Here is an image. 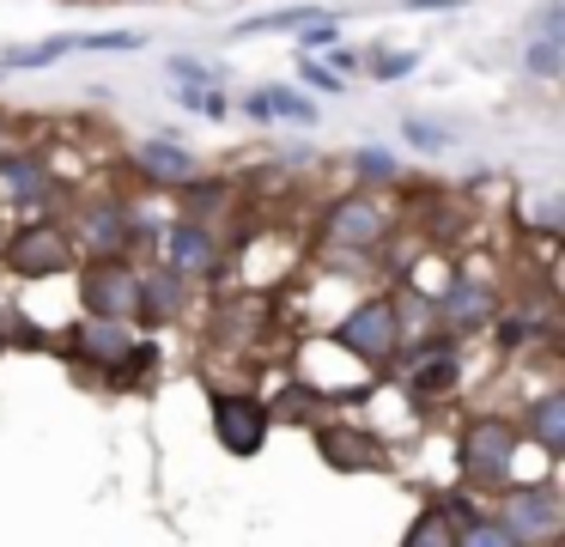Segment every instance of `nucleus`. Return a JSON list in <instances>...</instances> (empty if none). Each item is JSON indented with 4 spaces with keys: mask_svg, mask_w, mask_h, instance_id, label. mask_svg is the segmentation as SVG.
Wrapping results in <instances>:
<instances>
[{
    "mask_svg": "<svg viewBox=\"0 0 565 547\" xmlns=\"http://www.w3.org/2000/svg\"><path fill=\"white\" fill-rule=\"evenodd\" d=\"M135 298H140V267L128 262V255H110V262H86V267H79V311H86V316L135 323Z\"/></svg>",
    "mask_w": 565,
    "mask_h": 547,
    "instance_id": "6",
    "label": "nucleus"
},
{
    "mask_svg": "<svg viewBox=\"0 0 565 547\" xmlns=\"http://www.w3.org/2000/svg\"><path fill=\"white\" fill-rule=\"evenodd\" d=\"M353 170H359L365 182H390V177H395V158H390V152H359Z\"/></svg>",
    "mask_w": 565,
    "mask_h": 547,
    "instance_id": "28",
    "label": "nucleus"
},
{
    "mask_svg": "<svg viewBox=\"0 0 565 547\" xmlns=\"http://www.w3.org/2000/svg\"><path fill=\"white\" fill-rule=\"evenodd\" d=\"M516 425L504 413H475L462 425V444H456V462H462V486L468 493H504L516 469Z\"/></svg>",
    "mask_w": 565,
    "mask_h": 547,
    "instance_id": "1",
    "label": "nucleus"
},
{
    "mask_svg": "<svg viewBox=\"0 0 565 547\" xmlns=\"http://www.w3.org/2000/svg\"><path fill=\"white\" fill-rule=\"evenodd\" d=\"M390 207L377 201L371 189H359V194H341V201H329V213H322V243L329 250H347V255H365V250H377L383 238H390Z\"/></svg>",
    "mask_w": 565,
    "mask_h": 547,
    "instance_id": "4",
    "label": "nucleus"
},
{
    "mask_svg": "<svg viewBox=\"0 0 565 547\" xmlns=\"http://www.w3.org/2000/svg\"><path fill=\"white\" fill-rule=\"evenodd\" d=\"M74 49H79V36H50V43H25V49H7V55H0V67H50V61L74 55Z\"/></svg>",
    "mask_w": 565,
    "mask_h": 547,
    "instance_id": "21",
    "label": "nucleus"
},
{
    "mask_svg": "<svg viewBox=\"0 0 565 547\" xmlns=\"http://www.w3.org/2000/svg\"><path fill=\"white\" fill-rule=\"evenodd\" d=\"M414 67H419L414 49H402V55H377V61H371V73H377V80H402V73H414Z\"/></svg>",
    "mask_w": 565,
    "mask_h": 547,
    "instance_id": "29",
    "label": "nucleus"
},
{
    "mask_svg": "<svg viewBox=\"0 0 565 547\" xmlns=\"http://www.w3.org/2000/svg\"><path fill=\"white\" fill-rule=\"evenodd\" d=\"M268 432H274V420L262 396H244V389L213 396V438L225 444V456H256L268 444Z\"/></svg>",
    "mask_w": 565,
    "mask_h": 547,
    "instance_id": "9",
    "label": "nucleus"
},
{
    "mask_svg": "<svg viewBox=\"0 0 565 547\" xmlns=\"http://www.w3.org/2000/svg\"><path fill=\"white\" fill-rule=\"evenodd\" d=\"M249 116H256V122H274V116H286V122H310L317 109H310L298 92H286V85H274V92H256V97H249Z\"/></svg>",
    "mask_w": 565,
    "mask_h": 547,
    "instance_id": "20",
    "label": "nucleus"
},
{
    "mask_svg": "<svg viewBox=\"0 0 565 547\" xmlns=\"http://www.w3.org/2000/svg\"><path fill=\"white\" fill-rule=\"evenodd\" d=\"M159 250H164V267L171 274H183V280H220V262H225V243H220V231L207 225V219H183L177 213L171 225L159 231Z\"/></svg>",
    "mask_w": 565,
    "mask_h": 547,
    "instance_id": "8",
    "label": "nucleus"
},
{
    "mask_svg": "<svg viewBox=\"0 0 565 547\" xmlns=\"http://www.w3.org/2000/svg\"><path fill=\"white\" fill-rule=\"evenodd\" d=\"M407 146H419V152H444V146H450V134L431 128V122H419V116H407Z\"/></svg>",
    "mask_w": 565,
    "mask_h": 547,
    "instance_id": "26",
    "label": "nucleus"
},
{
    "mask_svg": "<svg viewBox=\"0 0 565 547\" xmlns=\"http://www.w3.org/2000/svg\"><path fill=\"white\" fill-rule=\"evenodd\" d=\"M334 36H341V19H334V12H317L310 31H305V55L310 49H334Z\"/></svg>",
    "mask_w": 565,
    "mask_h": 547,
    "instance_id": "27",
    "label": "nucleus"
},
{
    "mask_svg": "<svg viewBox=\"0 0 565 547\" xmlns=\"http://www.w3.org/2000/svg\"><path fill=\"white\" fill-rule=\"evenodd\" d=\"M305 85H317V92H347V80L334 67H322V61L305 55Z\"/></svg>",
    "mask_w": 565,
    "mask_h": 547,
    "instance_id": "31",
    "label": "nucleus"
},
{
    "mask_svg": "<svg viewBox=\"0 0 565 547\" xmlns=\"http://www.w3.org/2000/svg\"><path fill=\"white\" fill-rule=\"evenodd\" d=\"M74 238H67V225H55V219H38V225H19L13 238L0 243V262L13 267L19 280H50V274H67L74 267Z\"/></svg>",
    "mask_w": 565,
    "mask_h": 547,
    "instance_id": "5",
    "label": "nucleus"
},
{
    "mask_svg": "<svg viewBox=\"0 0 565 547\" xmlns=\"http://www.w3.org/2000/svg\"><path fill=\"white\" fill-rule=\"evenodd\" d=\"M0 201H13L19 213H43L55 201V170L38 152H0Z\"/></svg>",
    "mask_w": 565,
    "mask_h": 547,
    "instance_id": "11",
    "label": "nucleus"
},
{
    "mask_svg": "<svg viewBox=\"0 0 565 547\" xmlns=\"http://www.w3.org/2000/svg\"><path fill=\"white\" fill-rule=\"evenodd\" d=\"M402 547H456V529H450V517H444V505H438V498H431V505L419 511L414 523H407Z\"/></svg>",
    "mask_w": 565,
    "mask_h": 547,
    "instance_id": "19",
    "label": "nucleus"
},
{
    "mask_svg": "<svg viewBox=\"0 0 565 547\" xmlns=\"http://www.w3.org/2000/svg\"><path fill=\"white\" fill-rule=\"evenodd\" d=\"M523 61H529V73H541V80L565 73V36H529Z\"/></svg>",
    "mask_w": 565,
    "mask_h": 547,
    "instance_id": "23",
    "label": "nucleus"
},
{
    "mask_svg": "<svg viewBox=\"0 0 565 547\" xmlns=\"http://www.w3.org/2000/svg\"><path fill=\"white\" fill-rule=\"evenodd\" d=\"M268 420H286V425H317L322 420V396L310 383H292L286 396L268 401Z\"/></svg>",
    "mask_w": 565,
    "mask_h": 547,
    "instance_id": "18",
    "label": "nucleus"
},
{
    "mask_svg": "<svg viewBox=\"0 0 565 547\" xmlns=\"http://www.w3.org/2000/svg\"><path fill=\"white\" fill-rule=\"evenodd\" d=\"M147 31H104V36H79V49H140Z\"/></svg>",
    "mask_w": 565,
    "mask_h": 547,
    "instance_id": "30",
    "label": "nucleus"
},
{
    "mask_svg": "<svg viewBox=\"0 0 565 547\" xmlns=\"http://www.w3.org/2000/svg\"><path fill=\"white\" fill-rule=\"evenodd\" d=\"M456 547H516V541L499 529V517H492V511H475L468 523H456Z\"/></svg>",
    "mask_w": 565,
    "mask_h": 547,
    "instance_id": "22",
    "label": "nucleus"
},
{
    "mask_svg": "<svg viewBox=\"0 0 565 547\" xmlns=\"http://www.w3.org/2000/svg\"><path fill=\"white\" fill-rule=\"evenodd\" d=\"M317 450H322V462H329L334 474H371V469H383V444L371 438V425H353V420H329V425H317Z\"/></svg>",
    "mask_w": 565,
    "mask_h": 547,
    "instance_id": "10",
    "label": "nucleus"
},
{
    "mask_svg": "<svg viewBox=\"0 0 565 547\" xmlns=\"http://www.w3.org/2000/svg\"><path fill=\"white\" fill-rule=\"evenodd\" d=\"M456 377H462V359H456V347H450V340H431V347L414 353L407 389H414V396H444V389H456Z\"/></svg>",
    "mask_w": 565,
    "mask_h": 547,
    "instance_id": "17",
    "label": "nucleus"
},
{
    "mask_svg": "<svg viewBox=\"0 0 565 547\" xmlns=\"http://www.w3.org/2000/svg\"><path fill=\"white\" fill-rule=\"evenodd\" d=\"M407 7H456V0H407Z\"/></svg>",
    "mask_w": 565,
    "mask_h": 547,
    "instance_id": "32",
    "label": "nucleus"
},
{
    "mask_svg": "<svg viewBox=\"0 0 565 547\" xmlns=\"http://www.w3.org/2000/svg\"><path fill=\"white\" fill-rule=\"evenodd\" d=\"M438 316L450 328H487L499 316V286L487 274H450V286L438 298Z\"/></svg>",
    "mask_w": 565,
    "mask_h": 547,
    "instance_id": "12",
    "label": "nucleus"
},
{
    "mask_svg": "<svg viewBox=\"0 0 565 547\" xmlns=\"http://www.w3.org/2000/svg\"><path fill=\"white\" fill-rule=\"evenodd\" d=\"M0 347H7V335H0Z\"/></svg>",
    "mask_w": 565,
    "mask_h": 547,
    "instance_id": "33",
    "label": "nucleus"
},
{
    "mask_svg": "<svg viewBox=\"0 0 565 547\" xmlns=\"http://www.w3.org/2000/svg\"><path fill=\"white\" fill-rule=\"evenodd\" d=\"M499 529L511 535L516 547H559L565 535V498L553 481H523V486H504L499 493Z\"/></svg>",
    "mask_w": 565,
    "mask_h": 547,
    "instance_id": "2",
    "label": "nucleus"
},
{
    "mask_svg": "<svg viewBox=\"0 0 565 547\" xmlns=\"http://www.w3.org/2000/svg\"><path fill=\"white\" fill-rule=\"evenodd\" d=\"M516 438H529L541 456H559L565 450V389H547V396L529 401L523 420H516Z\"/></svg>",
    "mask_w": 565,
    "mask_h": 547,
    "instance_id": "16",
    "label": "nucleus"
},
{
    "mask_svg": "<svg viewBox=\"0 0 565 547\" xmlns=\"http://www.w3.org/2000/svg\"><path fill=\"white\" fill-rule=\"evenodd\" d=\"M67 238H74V250H86L92 262H110V255H128L140 243V213L128 201H92V207H79Z\"/></svg>",
    "mask_w": 565,
    "mask_h": 547,
    "instance_id": "7",
    "label": "nucleus"
},
{
    "mask_svg": "<svg viewBox=\"0 0 565 547\" xmlns=\"http://www.w3.org/2000/svg\"><path fill=\"white\" fill-rule=\"evenodd\" d=\"M128 158H135V170L152 189H183V182L195 177V152H183L177 140H140Z\"/></svg>",
    "mask_w": 565,
    "mask_h": 547,
    "instance_id": "15",
    "label": "nucleus"
},
{
    "mask_svg": "<svg viewBox=\"0 0 565 547\" xmlns=\"http://www.w3.org/2000/svg\"><path fill=\"white\" fill-rule=\"evenodd\" d=\"M310 19H317V12H310V7H286V12H268V19H249L244 31H237V36H262V31H292V24H310Z\"/></svg>",
    "mask_w": 565,
    "mask_h": 547,
    "instance_id": "25",
    "label": "nucleus"
},
{
    "mask_svg": "<svg viewBox=\"0 0 565 547\" xmlns=\"http://www.w3.org/2000/svg\"><path fill=\"white\" fill-rule=\"evenodd\" d=\"M189 304V280L171 267H140V298H135V323L140 328H164L177 323V311Z\"/></svg>",
    "mask_w": 565,
    "mask_h": 547,
    "instance_id": "14",
    "label": "nucleus"
},
{
    "mask_svg": "<svg viewBox=\"0 0 565 547\" xmlns=\"http://www.w3.org/2000/svg\"><path fill=\"white\" fill-rule=\"evenodd\" d=\"M67 340H74V353L86 365H98V371H116V365L140 347L135 323H110V316H86V323H74V335H67Z\"/></svg>",
    "mask_w": 565,
    "mask_h": 547,
    "instance_id": "13",
    "label": "nucleus"
},
{
    "mask_svg": "<svg viewBox=\"0 0 565 547\" xmlns=\"http://www.w3.org/2000/svg\"><path fill=\"white\" fill-rule=\"evenodd\" d=\"M171 80L189 85V92H213V85H225V73L213 67V61H195V55H171Z\"/></svg>",
    "mask_w": 565,
    "mask_h": 547,
    "instance_id": "24",
    "label": "nucleus"
},
{
    "mask_svg": "<svg viewBox=\"0 0 565 547\" xmlns=\"http://www.w3.org/2000/svg\"><path fill=\"white\" fill-rule=\"evenodd\" d=\"M334 340H341L359 365H395L407 328H402V316H395V298H383V292H377V298H359L353 311L334 323Z\"/></svg>",
    "mask_w": 565,
    "mask_h": 547,
    "instance_id": "3",
    "label": "nucleus"
},
{
    "mask_svg": "<svg viewBox=\"0 0 565 547\" xmlns=\"http://www.w3.org/2000/svg\"><path fill=\"white\" fill-rule=\"evenodd\" d=\"M0 243H7V231H0Z\"/></svg>",
    "mask_w": 565,
    "mask_h": 547,
    "instance_id": "34",
    "label": "nucleus"
}]
</instances>
